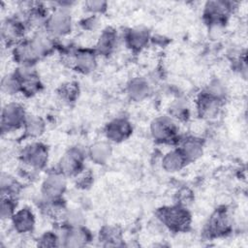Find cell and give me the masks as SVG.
Returning a JSON list of instances; mask_svg holds the SVG:
<instances>
[{
    "label": "cell",
    "instance_id": "cell-9",
    "mask_svg": "<svg viewBox=\"0 0 248 248\" xmlns=\"http://www.w3.org/2000/svg\"><path fill=\"white\" fill-rule=\"evenodd\" d=\"M66 176L56 171L49 173L42 183V195L45 200L61 199L67 186Z\"/></svg>",
    "mask_w": 248,
    "mask_h": 248
},
{
    "label": "cell",
    "instance_id": "cell-19",
    "mask_svg": "<svg viewBox=\"0 0 248 248\" xmlns=\"http://www.w3.org/2000/svg\"><path fill=\"white\" fill-rule=\"evenodd\" d=\"M178 149L182 152L187 162L194 161L202 154V142L196 137H188L182 140Z\"/></svg>",
    "mask_w": 248,
    "mask_h": 248
},
{
    "label": "cell",
    "instance_id": "cell-12",
    "mask_svg": "<svg viewBox=\"0 0 248 248\" xmlns=\"http://www.w3.org/2000/svg\"><path fill=\"white\" fill-rule=\"evenodd\" d=\"M232 222L228 212L224 209L216 210L209 218L206 225V232L211 236H220L231 231Z\"/></svg>",
    "mask_w": 248,
    "mask_h": 248
},
{
    "label": "cell",
    "instance_id": "cell-34",
    "mask_svg": "<svg viewBox=\"0 0 248 248\" xmlns=\"http://www.w3.org/2000/svg\"><path fill=\"white\" fill-rule=\"evenodd\" d=\"M39 246L42 247H52L58 245V238L52 232H45L39 239Z\"/></svg>",
    "mask_w": 248,
    "mask_h": 248
},
{
    "label": "cell",
    "instance_id": "cell-10",
    "mask_svg": "<svg viewBox=\"0 0 248 248\" xmlns=\"http://www.w3.org/2000/svg\"><path fill=\"white\" fill-rule=\"evenodd\" d=\"M222 99L214 96L208 91L201 93L197 99V109L201 117L211 119L217 116L221 108Z\"/></svg>",
    "mask_w": 248,
    "mask_h": 248
},
{
    "label": "cell",
    "instance_id": "cell-24",
    "mask_svg": "<svg viewBox=\"0 0 248 248\" xmlns=\"http://www.w3.org/2000/svg\"><path fill=\"white\" fill-rule=\"evenodd\" d=\"M111 155V145L108 141L101 140L92 144L89 148V156L96 164H105Z\"/></svg>",
    "mask_w": 248,
    "mask_h": 248
},
{
    "label": "cell",
    "instance_id": "cell-21",
    "mask_svg": "<svg viewBox=\"0 0 248 248\" xmlns=\"http://www.w3.org/2000/svg\"><path fill=\"white\" fill-rule=\"evenodd\" d=\"M149 40V33L143 28H133L126 34L127 46L133 50H140L143 48Z\"/></svg>",
    "mask_w": 248,
    "mask_h": 248
},
{
    "label": "cell",
    "instance_id": "cell-2",
    "mask_svg": "<svg viewBox=\"0 0 248 248\" xmlns=\"http://www.w3.org/2000/svg\"><path fill=\"white\" fill-rule=\"evenodd\" d=\"M150 131L153 139L160 143H171L177 140V127L173 120L168 116L154 119Z\"/></svg>",
    "mask_w": 248,
    "mask_h": 248
},
{
    "label": "cell",
    "instance_id": "cell-20",
    "mask_svg": "<svg viewBox=\"0 0 248 248\" xmlns=\"http://www.w3.org/2000/svg\"><path fill=\"white\" fill-rule=\"evenodd\" d=\"M187 160L179 149H174L168 152L162 160V166L165 170L169 172H175L180 170L186 164Z\"/></svg>",
    "mask_w": 248,
    "mask_h": 248
},
{
    "label": "cell",
    "instance_id": "cell-31",
    "mask_svg": "<svg viewBox=\"0 0 248 248\" xmlns=\"http://www.w3.org/2000/svg\"><path fill=\"white\" fill-rule=\"evenodd\" d=\"M16 203L15 202L14 197L2 196L1 199V218L8 219L12 218L16 212Z\"/></svg>",
    "mask_w": 248,
    "mask_h": 248
},
{
    "label": "cell",
    "instance_id": "cell-11",
    "mask_svg": "<svg viewBox=\"0 0 248 248\" xmlns=\"http://www.w3.org/2000/svg\"><path fill=\"white\" fill-rule=\"evenodd\" d=\"M24 19L19 17L7 18L2 24V39L7 44H18L21 42L26 27Z\"/></svg>",
    "mask_w": 248,
    "mask_h": 248
},
{
    "label": "cell",
    "instance_id": "cell-18",
    "mask_svg": "<svg viewBox=\"0 0 248 248\" xmlns=\"http://www.w3.org/2000/svg\"><path fill=\"white\" fill-rule=\"evenodd\" d=\"M91 239L90 232L83 227H69L64 236L65 246L80 247L86 245Z\"/></svg>",
    "mask_w": 248,
    "mask_h": 248
},
{
    "label": "cell",
    "instance_id": "cell-6",
    "mask_svg": "<svg viewBox=\"0 0 248 248\" xmlns=\"http://www.w3.org/2000/svg\"><path fill=\"white\" fill-rule=\"evenodd\" d=\"M22 162L34 170L43 169L48 158V151L45 144L41 142H32L26 145L21 152Z\"/></svg>",
    "mask_w": 248,
    "mask_h": 248
},
{
    "label": "cell",
    "instance_id": "cell-7",
    "mask_svg": "<svg viewBox=\"0 0 248 248\" xmlns=\"http://www.w3.org/2000/svg\"><path fill=\"white\" fill-rule=\"evenodd\" d=\"M84 155L78 147L69 149L59 160L58 169L65 176H76L83 170Z\"/></svg>",
    "mask_w": 248,
    "mask_h": 248
},
{
    "label": "cell",
    "instance_id": "cell-27",
    "mask_svg": "<svg viewBox=\"0 0 248 248\" xmlns=\"http://www.w3.org/2000/svg\"><path fill=\"white\" fill-rule=\"evenodd\" d=\"M170 118H174L180 121L186 120L189 116V108L187 104L182 100H175L170 106Z\"/></svg>",
    "mask_w": 248,
    "mask_h": 248
},
{
    "label": "cell",
    "instance_id": "cell-22",
    "mask_svg": "<svg viewBox=\"0 0 248 248\" xmlns=\"http://www.w3.org/2000/svg\"><path fill=\"white\" fill-rule=\"evenodd\" d=\"M116 39H117V37H116V33L114 32V30H112L110 28H107L106 30L103 31V33L101 34V36L96 44L95 52L100 55L109 54L115 47Z\"/></svg>",
    "mask_w": 248,
    "mask_h": 248
},
{
    "label": "cell",
    "instance_id": "cell-1",
    "mask_svg": "<svg viewBox=\"0 0 248 248\" xmlns=\"http://www.w3.org/2000/svg\"><path fill=\"white\" fill-rule=\"evenodd\" d=\"M158 218L170 231L185 232L191 225V215L188 210L180 204L165 206L158 210Z\"/></svg>",
    "mask_w": 248,
    "mask_h": 248
},
{
    "label": "cell",
    "instance_id": "cell-30",
    "mask_svg": "<svg viewBox=\"0 0 248 248\" xmlns=\"http://www.w3.org/2000/svg\"><path fill=\"white\" fill-rule=\"evenodd\" d=\"M2 91L7 94H16L17 92H20V84L19 80L16 78V74H10L3 78L1 82Z\"/></svg>",
    "mask_w": 248,
    "mask_h": 248
},
{
    "label": "cell",
    "instance_id": "cell-23",
    "mask_svg": "<svg viewBox=\"0 0 248 248\" xmlns=\"http://www.w3.org/2000/svg\"><path fill=\"white\" fill-rule=\"evenodd\" d=\"M128 95L134 101H141L150 93V86L146 79L135 78L128 84Z\"/></svg>",
    "mask_w": 248,
    "mask_h": 248
},
{
    "label": "cell",
    "instance_id": "cell-4",
    "mask_svg": "<svg viewBox=\"0 0 248 248\" xmlns=\"http://www.w3.org/2000/svg\"><path fill=\"white\" fill-rule=\"evenodd\" d=\"M27 114L23 107L18 103H9L2 109L1 124L2 131H12L23 127Z\"/></svg>",
    "mask_w": 248,
    "mask_h": 248
},
{
    "label": "cell",
    "instance_id": "cell-8",
    "mask_svg": "<svg viewBox=\"0 0 248 248\" xmlns=\"http://www.w3.org/2000/svg\"><path fill=\"white\" fill-rule=\"evenodd\" d=\"M16 78L19 80L20 92L25 95L32 96L40 91L42 83L37 72L32 67L19 66L15 72Z\"/></svg>",
    "mask_w": 248,
    "mask_h": 248
},
{
    "label": "cell",
    "instance_id": "cell-15",
    "mask_svg": "<svg viewBox=\"0 0 248 248\" xmlns=\"http://www.w3.org/2000/svg\"><path fill=\"white\" fill-rule=\"evenodd\" d=\"M96 52L92 49H78L73 54L72 66L81 73L87 74L96 67Z\"/></svg>",
    "mask_w": 248,
    "mask_h": 248
},
{
    "label": "cell",
    "instance_id": "cell-17",
    "mask_svg": "<svg viewBox=\"0 0 248 248\" xmlns=\"http://www.w3.org/2000/svg\"><path fill=\"white\" fill-rule=\"evenodd\" d=\"M53 39L54 37L50 35L46 30L39 31L34 35L32 39H30V42L39 57L45 56L52 51L55 46Z\"/></svg>",
    "mask_w": 248,
    "mask_h": 248
},
{
    "label": "cell",
    "instance_id": "cell-26",
    "mask_svg": "<svg viewBox=\"0 0 248 248\" xmlns=\"http://www.w3.org/2000/svg\"><path fill=\"white\" fill-rule=\"evenodd\" d=\"M100 241L106 246H117L121 241V232L113 227H105L100 232Z\"/></svg>",
    "mask_w": 248,
    "mask_h": 248
},
{
    "label": "cell",
    "instance_id": "cell-29",
    "mask_svg": "<svg viewBox=\"0 0 248 248\" xmlns=\"http://www.w3.org/2000/svg\"><path fill=\"white\" fill-rule=\"evenodd\" d=\"M19 184L17 181L9 174H2L1 177V193L2 196L14 197L16 193L18 192Z\"/></svg>",
    "mask_w": 248,
    "mask_h": 248
},
{
    "label": "cell",
    "instance_id": "cell-32",
    "mask_svg": "<svg viewBox=\"0 0 248 248\" xmlns=\"http://www.w3.org/2000/svg\"><path fill=\"white\" fill-rule=\"evenodd\" d=\"M64 218L66 219V222H67L69 227H81V226H83V222H84L83 216L78 210L67 211Z\"/></svg>",
    "mask_w": 248,
    "mask_h": 248
},
{
    "label": "cell",
    "instance_id": "cell-14",
    "mask_svg": "<svg viewBox=\"0 0 248 248\" xmlns=\"http://www.w3.org/2000/svg\"><path fill=\"white\" fill-rule=\"evenodd\" d=\"M13 55L15 60L20 66L27 67H32L40 58L36 53L30 40L21 41L16 44L14 48Z\"/></svg>",
    "mask_w": 248,
    "mask_h": 248
},
{
    "label": "cell",
    "instance_id": "cell-5",
    "mask_svg": "<svg viewBox=\"0 0 248 248\" xmlns=\"http://www.w3.org/2000/svg\"><path fill=\"white\" fill-rule=\"evenodd\" d=\"M45 25L46 30L53 37L68 34L72 28V18L67 8L60 7L56 9L48 16Z\"/></svg>",
    "mask_w": 248,
    "mask_h": 248
},
{
    "label": "cell",
    "instance_id": "cell-3",
    "mask_svg": "<svg viewBox=\"0 0 248 248\" xmlns=\"http://www.w3.org/2000/svg\"><path fill=\"white\" fill-rule=\"evenodd\" d=\"M231 12L230 3L225 1L207 2L203 10V17L209 28H222Z\"/></svg>",
    "mask_w": 248,
    "mask_h": 248
},
{
    "label": "cell",
    "instance_id": "cell-16",
    "mask_svg": "<svg viewBox=\"0 0 248 248\" xmlns=\"http://www.w3.org/2000/svg\"><path fill=\"white\" fill-rule=\"evenodd\" d=\"M12 223L17 232H30L35 226V216L31 209L24 207L15 212L12 217Z\"/></svg>",
    "mask_w": 248,
    "mask_h": 248
},
{
    "label": "cell",
    "instance_id": "cell-13",
    "mask_svg": "<svg viewBox=\"0 0 248 248\" xmlns=\"http://www.w3.org/2000/svg\"><path fill=\"white\" fill-rule=\"evenodd\" d=\"M132 125L125 118H116L111 120L106 127L105 133L108 140L120 142L125 140L132 134Z\"/></svg>",
    "mask_w": 248,
    "mask_h": 248
},
{
    "label": "cell",
    "instance_id": "cell-35",
    "mask_svg": "<svg viewBox=\"0 0 248 248\" xmlns=\"http://www.w3.org/2000/svg\"><path fill=\"white\" fill-rule=\"evenodd\" d=\"M86 9L91 13H102L107 8V3L103 1H88L85 3Z\"/></svg>",
    "mask_w": 248,
    "mask_h": 248
},
{
    "label": "cell",
    "instance_id": "cell-25",
    "mask_svg": "<svg viewBox=\"0 0 248 248\" xmlns=\"http://www.w3.org/2000/svg\"><path fill=\"white\" fill-rule=\"evenodd\" d=\"M24 134L29 138H37L44 133L45 122L37 115H27L24 125Z\"/></svg>",
    "mask_w": 248,
    "mask_h": 248
},
{
    "label": "cell",
    "instance_id": "cell-33",
    "mask_svg": "<svg viewBox=\"0 0 248 248\" xmlns=\"http://www.w3.org/2000/svg\"><path fill=\"white\" fill-rule=\"evenodd\" d=\"M92 173L87 170H82L78 175H76V184L80 188L89 187L92 183Z\"/></svg>",
    "mask_w": 248,
    "mask_h": 248
},
{
    "label": "cell",
    "instance_id": "cell-28",
    "mask_svg": "<svg viewBox=\"0 0 248 248\" xmlns=\"http://www.w3.org/2000/svg\"><path fill=\"white\" fill-rule=\"evenodd\" d=\"M59 97L66 103L75 102L78 96V86L75 82H67L58 89Z\"/></svg>",
    "mask_w": 248,
    "mask_h": 248
}]
</instances>
